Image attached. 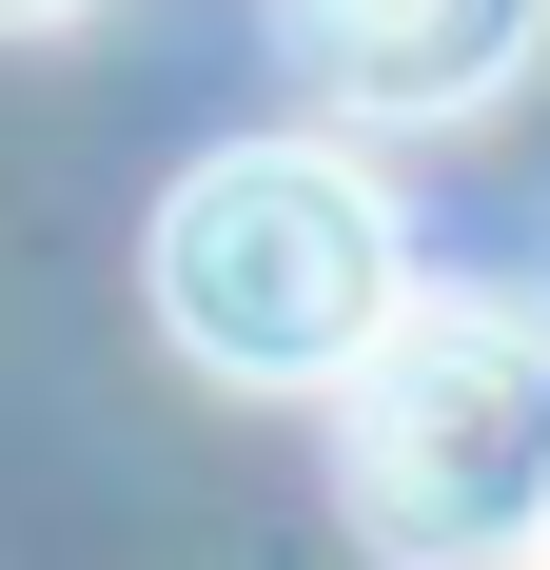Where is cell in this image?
Returning a JSON list of instances; mask_svg holds the SVG:
<instances>
[{"instance_id":"6da1fadb","label":"cell","mask_w":550,"mask_h":570,"mask_svg":"<svg viewBox=\"0 0 550 570\" xmlns=\"http://www.w3.org/2000/svg\"><path fill=\"white\" fill-rule=\"evenodd\" d=\"M138 276H158L177 354H197V374H236V394H334V374L413 315L393 197L334 158V138H217V158L158 197Z\"/></svg>"},{"instance_id":"7a4b0ae2","label":"cell","mask_w":550,"mask_h":570,"mask_svg":"<svg viewBox=\"0 0 550 570\" xmlns=\"http://www.w3.org/2000/svg\"><path fill=\"white\" fill-rule=\"evenodd\" d=\"M334 492L393 570H531L550 551V315L413 295L334 374Z\"/></svg>"},{"instance_id":"3957f363","label":"cell","mask_w":550,"mask_h":570,"mask_svg":"<svg viewBox=\"0 0 550 570\" xmlns=\"http://www.w3.org/2000/svg\"><path fill=\"white\" fill-rule=\"evenodd\" d=\"M531 40H550V0H295V59L354 118H472L531 79Z\"/></svg>"},{"instance_id":"277c9868","label":"cell","mask_w":550,"mask_h":570,"mask_svg":"<svg viewBox=\"0 0 550 570\" xmlns=\"http://www.w3.org/2000/svg\"><path fill=\"white\" fill-rule=\"evenodd\" d=\"M59 20H79V0H0V40H59Z\"/></svg>"}]
</instances>
